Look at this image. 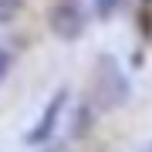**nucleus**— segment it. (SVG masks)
<instances>
[{"label":"nucleus","mask_w":152,"mask_h":152,"mask_svg":"<svg viewBox=\"0 0 152 152\" xmlns=\"http://www.w3.org/2000/svg\"><path fill=\"white\" fill-rule=\"evenodd\" d=\"M122 7H125V0H95V14L102 17V20H112Z\"/></svg>","instance_id":"4"},{"label":"nucleus","mask_w":152,"mask_h":152,"mask_svg":"<svg viewBox=\"0 0 152 152\" xmlns=\"http://www.w3.org/2000/svg\"><path fill=\"white\" fill-rule=\"evenodd\" d=\"M48 31L58 41H81L85 37V10L78 0H58L48 10Z\"/></svg>","instance_id":"2"},{"label":"nucleus","mask_w":152,"mask_h":152,"mask_svg":"<svg viewBox=\"0 0 152 152\" xmlns=\"http://www.w3.org/2000/svg\"><path fill=\"white\" fill-rule=\"evenodd\" d=\"M10 64H14L10 51H4V48H0V81H4V78H7V71H10Z\"/></svg>","instance_id":"6"},{"label":"nucleus","mask_w":152,"mask_h":152,"mask_svg":"<svg viewBox=\"0 0 152 152\" xmlns=\"http://www.w3.org/2000/svg\"><path fill=\"white\" fill-rule=\"evenodd\" d=\"M145 4H152V0H145Z\"/></svg>","instance_id":"7"},{"label":"nucleus","mask_w":152,"mask_h":152,"mask_svg":"<svg viewBox=\"0 0 152 152\" xmlns=\"http://www.w3.org/2000/svg\"><path fill=\"white\" fill-rule=\"evenodd\" d=\"M64 102H68V91L61 88V91L51 98L48 105H44V112H41V118H37V125L24 135V142H31V145H41V142H48L51 135H54V125H58V118H61V112H64Z\"/></svg>","instance_id":"3"},{"label":"nucleus","mask_w":152,"mask_h":152,"mask_svg":"<svg viewBox=\"0 0 152 152\" xmlns=\"http://www.w3.org/2000/svg\"><path fill=\"white\" fill-rule=\"evenodd\" d=\"M91 98L98 108H118V105L129 98V81H125L122 68L115 64L108 54H102L95 61V71H91Z\"/></svg>","instance_id":"1"},{"label":"nucleus","mask_w":152,"mask_h":152,"mask_svg":"<svg viewBox=\"0 0 152 152\" xmlns=\"http://www.w3.org/2000/svg\"><path fill=\"white\" fill-rule=\"evenodd\" d=\"M24 10V0H0V24H10Z\"/></svg>","instance_id":"5"}]
</instances>
